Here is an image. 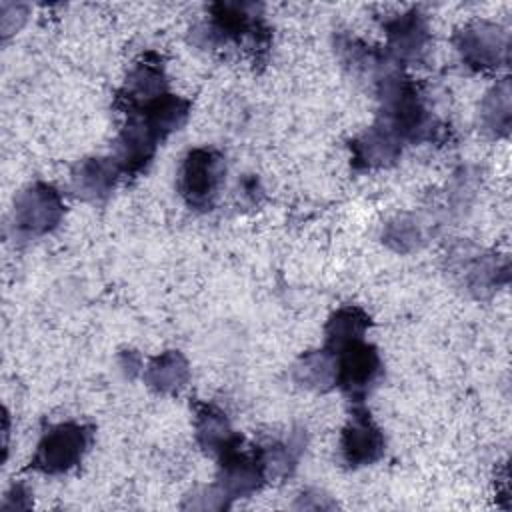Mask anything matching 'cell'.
<instances>
[{"label":"cell","mask_w":512,"mask_h":512,"mask_svg":"<svg viewBox=\"0 0 512 512\" xmlns=\"http://www.w3.org/2000/svg\"><path fill=\"white\" fill-rule=\"evenodd\" d=\"M262 6L254 2L222 0L210 4L208 20L194 26L192 42L202 48H220L228 42H252L256 62H264L272 42V30L262 16Z\"/></svg>","instance_id":"1"},{"label":"cell","mask_w":512,"mask_h":512,"mask_svg":"<svg viewBox=\"0 0 512 512\" xmlns=\"http://www.w3.org/2000/svg\"><path fill=\"white\" fill-rule=\"evenodd\" d=\"M96 428L82 422H60L48 426L34 450L28 468L42 474H64L76 468L94 442Z\"/></svg>","instance_id":"2"},{"label":"cell","mask_w":512,"mask_h":512,"mask_svg":"<svg viewBox=\"0 0 512 512\" xmlns=\"http://www.w3.org/2000/svg\"><path fill=\"white\" fill-rule=\"evenodd\" d=\"M226 176V158L220 150L200 146L186 152L178 170V192L196 212L214 208Z\"/></svg>","instance_id":"3"},{"label":"cell","mask_w":512,"mask_h":512,"mask_svg":"<svg viewBox=\"0 0 512 512\" xmlns=\"http://www.w3.org/2000/svg\"><path fill=\"white\" fill-rule=\"evenodd\" d=\"M332 354L336 356V388H340L352 404H364L384 378V362L378 348L362 338Z\"/></svg>","instance_id":"4"},{"label":"cell","mask_w":512,"mask_h":512,"mask_svg":"<svg viewBox=\"0 0 512 512\" xmlns=\"http://www.w3.org/2000/svg\"><path fill=\"white\" fill-rule=\"evenodd\" d=\"M452 44L464 66L474 72H494L510 60L508 32L488 20H472L460 26L452 36Z\"/></svg>","instance_id":"5"},{"label":"cell","mask_w":512,"mask_h":512,"mask_svg":"<svg viewBox=\"0 0 512 512\" xmlns=\"http://www.w3.org/2000/svg\"><path fill=\"white\" fill-rule=\"evenodd\" d=\"M64 216V200L54 184L32 182L14 200L12 224L22 240H34L50 234Z\"/></svg>","instance_id":"6"},{"label":"cell","mask_w":512,"mask_h":512,"mask_svg":"<svg viewBox=\"0 0 512 512\" xmlns=\"http://www.w3.org/2000/svg\"><path fill=\"white\" fill-rule=\"evenodd\" d=\"M386 452V438L364 404H354L340 434L342 462L356 470L378 462Z\"/></svg>","instance_id":"7"},{"label":"cell","mask_w":512,"mask_h":512,"mask_svg":"<svg viewBox=\"0 0 512 512\" xmlns=\"http://www.w3.org/2000/svg\"><path fill=\"white\" fill-rule=\"evenodd\" d=\"M166 92L170 90L164 58L158 52L148 50L128 70L124 84L118 88L114 96V106L122 112H128L148 104L150 100Z\"/></svg>","instance_id":"8"},{"label":"cell","mask_w":512,"mask_h":512,"mask_svg":"<svg viewBox=\"0 0 512 512\" xmlns=\"http://www.w3.org/2000/svg\"><path fill=\"white\" fill-rule=\"evenodd\" d=\"M386 34V52L402 66L420 62L430 46V28L426 16L418 8L394 14L382 20Z\"/></svg>","instance_id":"9"},{"label":"cell","mask_w":512,"mask_h":512,"mask_svg":"<svg viewBox=\"0 0 512 512\" xmlns=\"http://www.w3.org/2000/svg\"><path fill=\"white\" fill-rule=\"evenodd\" d=\"M164 138L138 114H126V122L114 142V160L118 162L122 176L136 178L142 174Z\"/></svg>","instance_id":"10"},{"label":"cell","mask_w":512,"mask_h":512,"mask_svg":"<svg viewBox=\"0 0 512 512\" xmlns=\"http://www.w3.org/2000/svg\"><path fill=\"white\" fill-rule=\"evenodd\" d=\"M242 444L230 448L228 452L216 458L218 474L214 484L226 494L230 502L238 498H248L266 484V476L262 472L256 446L252 450H244Z\"/></svg>","instance_id":"11"},{"label":"cell","mask_w":512,"mask_h":512,"mask_svg":"<svg viewBox=\"0 0 512 512\" xmlns=\"http://www.w3.org/2000/svg\"><path fill=\"white\" fill-rule=\"evenodd\" d=\"M350 164L356 172L394 166L404 150V142L382 122H374L368 130L348 142Z\"/></svg>","instance_id":"12"},{"label":"cell","mask_w":512,"mask_h":512,"mask_svg":"<svg viewBox=\"0 0 512 512\" xmlns=\"http://www.w3.org/2000/svg\"><path fill=\"white\" fill-rule=\"evenodd\" d=\"M120 176L122 170L114 156H90L72 166L70 188L86 202H104L112 194Z\"/></svg>","instance_id":"13"},{"label":"cell","mask_w":512,"mask_h":512,"mask_svg":"<svg viewBox=\"0 0 512 512\" xmlns=\"http://www.w3.org/2000/svg\"><path fill=\"white\" fill-rule=\"evenodd\" d=\"M192 408H194V436L198 446L206 454L218 458L230 448L244 442V438L232 430V424L220 406L212 402L196 400L192 402Z\"/></svg>","instance_id":"14"},{"label":"cell","mask_w":512,"mask_h":512,"mask_svg":"<svg viewBox=\"0 0 512 512\" xmlns=\"http://www.w3.org/2000/svg\"><path fill=\"white\" fill-rule=\"evenodd\" d=\"M460 270L464 276V286L476 296L484 298L498 290L500 284L508 282V262H500L494 254L476 250L468 254L464 250V260H460Z\"/></svg>","instance_id":"15"},{"label":"cell","mask_w":512,"mask_h":512,"mask_svg":"<svg viewBox=\"0 0 512 512\" xmlns=\"http://www.w3.org/2000/svg\"><path fill=\"white\" fill-rule=\"evenodd\" d=\"M304 446H306L304 430H294L286 440H274L264 446H256L266 482H280L290 478L298 466Z\"/></svg>","instance_id":"16"},{"label":"cell","mask_w":512,"mask_h":512,"mask_svg":"<svg viewBox=\"0 0 512 512\" xmlns=\"http://www.w3.org/2000/svg\"><path fill=\"white\" fill-rule=\"evenodd\" d=\"M142 380L156 394H178L190 380L188 360L180 350H166L148 360Z\"/></svg>","instance_id":"17"},{"label":"cell","mask_w":512,"mask_h":512,"mask_svg":"<svg viewBox=\"0 0 512 512\" xmlns=\"http://www.w3.org/2000/svg\"><path fill=\"white\" fill-rule=\"evenodd\" d=\"M292 380L306 390H332L336 386V356L324 346L304 352L292 366Z\"/></svg>","instance_id":"18"},{"label":"cell","mask_w":512,"mask_h":512,"mask_svg":"<svg viewBox=\"0 0 512 512\" xmlns=\"http://www.w3.org/2000/svg\"><path fill=\"white\" fill-rule=\"evenodd\" d=\"M372 326L370 314L356 306V304H346L334 310L324 326V348L330 352H336L338 348L362 340L366 330Z\"/></svg>","instance_id":"19"},{"label":"cell","mask_w":512,"mask_h":512,"mask_svg":"<svg viewBox=\"0 0 512 512\" xmlns=\"http://www.w3.org/2000/svg\"><path fill=\"white\" fill-rule=\"evenodd\" d=\"M480 126L492 138H506L512 126L510 78H500L480 102Z\"/></svg>","instance_id":"20"},{"label":"cell","mask_w":512,"mask_h":512,"mask_svg":"<svg viewBox=\"0 0 512 512\" xmlns=\"http://www.w3.org/2000/svg\"><path fill=\"white\" fill-rule=\"evenodd\" d=\"M382 242L394 252L408 254L426 242V232L414 214H398L384 224Z\"/></svg>","instance_id":"21"},{"label":"cell","mask_w":512,"mask_h":512,"mask_svg":"<svg viewBox=\"0 0 512 512\" xmlns=\"http://www.w3.org/2000/svg\"><path fill=\"white\" fill-rule=\"evenodd\" d=\"M230 506L232 502L216 484L192 488L180 504L182 510H226Z\"/></svg>","instance_id":"22"},{"label":"cell","mask_w":512,"mask_h":512,"mask_svg":"<svg viewBox=\"0 0 512 512\" xmlns=\"http://www.w3.org/2000/svg\"><path fill=\"white\" fill-rule=\"evenodd\" d=\"M294 508L296 510H332V508H336V502L328 494L310 488V490H304L296 498Z\"/></svg>","instance_id":"23"},{"label":"cell","mask_w":512,"mask_h":512,"mask_svg":"<svg viewBox=\"0 0 512 512\" xmlns=\"http://www.w3.org/2000/svg\"><path fill=\"white\" fill-rule=\"evenodd\" d=\"M4 510H28L32 508V492L24 484H14L2 502Z\"/></svg>","instance_id":"24"},{"label":"cell","mask_w":512,"mask_h":512,"mask_svg":"<svg viewBox=\"0 0 512 512\" xmlns=\"http://www.w3.org/2000/svg\"><path fill=\"white\" fill-rule=\"evenodd\" d=\"M120 368L124 370V374L128 378L138 376L144 368H142V356L136 350H122L120 354Z\"/></svg>","instance_id":"25"}]
</instances>
